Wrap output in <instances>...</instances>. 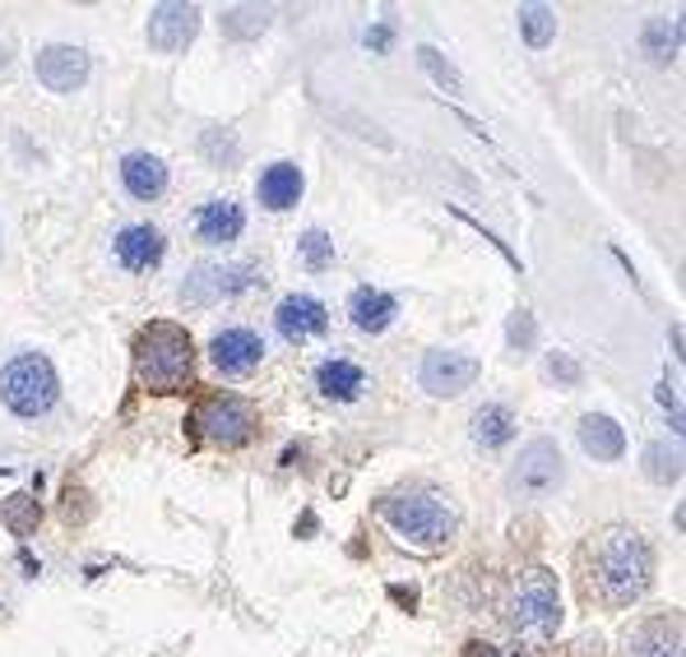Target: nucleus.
I'll return each instance as SVG.
<instances>
[{
    "instance_id": "obj_1",
    "label": "nucleus",
    "mask_w": 686,
    "mask_h": 657,
    "mask_svg": "<svg viewBox=\"0 0 686 657\" xmlns=\"http://www.w3.org/2000/svg\"><path fill=\"white\" fill-rule=\"evenodd\" d=\"M585 574L594 598L608 606H631L654 583V551L650 541L627 524H612L585 547Z\"/></svg>"
},
{
    "instance_id": "obj_2",
    "label": "nucleus",
    "mask_w": 686,
    "mask_h": 657,
    "mask_svg": "<svg viewBox=\"0 0 686 657\" xmlns=\"http://www.w3.org/2000/svg\"><path fill=\"white\" fill-rule=\"evenodd\" d=\"M195 371V343L182 325L153 320L135 338V380L149 394H182Z\"/></svg>"
},
{
    "instance_id": "obj_3",
    "label": "nucleus",
    "mask_w": 686,
    "mask_h": 657,
    "mask_svg": "<svg viewBox=\"0 0 686 657\" xmlns=\"http://www.w3.org/2000/svg\"><path fill=\"white\" fill-rule=\"evenodd\" d=\"M375 514L385 518V528L394 537H404L417 551H440L459 528L450 501L446 495H436V491H394L375 505Z\"/></svg>"
},
{
    "instance_id": "obj_4",
    "label": "nucleus",
    "mask_w": 686,
    "mask_h": 657,
    "mask_svg": "<svg viewBox=\"0 0 686 657\" xmlns=\"http://www.w3.org/2000/svg\"><path fill=\"white\" fill-rule=\"evenodd\" d=\"M56 398H61V380L42 352H19L14 361H6V371H0V403L14 417H24V421L47 417Z\"/></svg>"
},
{
    "instance_id": "obj_5",
    "label": "nucleus",
    "mask_w": 686,
    "mask_h": 657,
    "mask_svg": "<svg viewBox=\"0 0 686 657\" xmlns=\"http://www.w3.org/2000/svg\"><path fill=\"white\" fill-rule=\"evenodd\" d=\"M562 625V588H557V574L534 565L524 570L511 588V629L524 634V639H552Z\"/></svg>"
},
{
    "instance_id": "obj_6",
    "label": "nucleus",
    "mask_w": 686,
    "mask_h": 657,
    "mask_svg": "<svg viewBox=\"0 0 686 657\" xmlns=\"http://www.w3.org/2000/svg\"><path fill=\"white\" fill-rule=\"evenodd\" d=\"M190 426H195V436L218 445V449H241V445L255 440L260 413L241 394H214V398H205L200 407H195Z\"/></svg>"
},
{
    "instance_id": "obj_7",
    "label": "nucleus",
    "mask_w": 686,
    "mask_h": 657,
    "mask_svg": "<svg viewBox=\"0 0 686 657\" xmlns=\"http://www.w3.org/2000/svg\"><path fill=\"white\" fill-rule=\"evenodd\" d=\"M260 283V269L247 260H232V264H195L190 278L182 283V297L195 306H214L224 297H241Z\"/></svg>"
},
{
    "instance_id": "obj_8",
    "label": "nucleus",
    "mask_w": 686,
    "mask_h": 657,
    "mask_svg": "<svg viewBox=\"0 0 686 657\" xmlns=\"http://www.w3.org/2000/svg\"><path fill=\"white\" fill-rule=\"evenodd\" d=\"M566 482V463H562V449L552 445L547 436H538V440H529L524 449H520V459H515V468H511V486L520 491V495H529V501H543V495H552Z\"/></svg>"
},
{
    "instance_id": "obj_9",
    "label": "nucleus",
    "mask_w": 686,
    "mask_h": 657,
    "mask_svg": "<svg viewBox=\"0 0 686 657\" xmlns=\"http://www.w3.org/2000/svg\"><path fill=\"white\" fill-rule=\"evenodd\" d=\"M478 375H482V361L459 348H436L423 357V366H417V384H423L432 398H459L464 390H473Z\"/></svg>"
},
{
    "instance_id": "obj_10",
    "label": "nucleus",
    "mask_w": 686,
    "mask_h": 657,
    "mask_svg": "<svg viewBox=\"0 0 686 657\" xmlns=\"http://www.w3.org/2000/svg\"><path fill=\"white\" fill-rule=\"evenodd\" d=\"M195 33H200V10L186 6V0H163V6L149 10V47L153 52H163V56L186 52Z\"/></svg>"
},
{
    "instance_id": "obj_11",
    "label": "nucleus",
    "mask_w": 686,
    "mask_h": 657,
    "mask_svg": "<svg viewBox=\"0 0 686 657\" xmlns=\"http://www.w3.org/2000/svg\"><path fill=\"white\" fill-rule=\"evenodd\" d=\"M274 329H279L283 343L302 348V343H312V338H320V333L329 329V310H325V302L312 297V292H293V297L279 302Z\"/></svg>"
},
{
    "instance_id": "obj_12",
    "label": "nucleus",
    "mask_w": 686,
    "mask_h": 657,
    "mask_svg": "<svg viewBox=\"0 0 686 657\" xmlns=\"http://www.w3.org/2000/svg\"><path fill=\"white\" fill-rule=\"evenodd\" d=\"M33 70L37 79L52 88V94H75V88L88 84V70H94V61H88L84 47H65V42H52V47H42L33 56Z\"/></svg>"
},
{
    "instance_id": "obj_13",
    "label": "nucleus",
    "mask_w": 686,
    "mask_h": 657,
    "mask_svg": "<svg viewBox=\"0 0 686 657\" xmlns=\"http://www.w3.org/2000/svg\"><path fill=\"white\" fill-rule=\"evenodd\" d=\"M209 361H214V371L218 375H251L260 361H264V338L247 325H232L224 333H214V343H209Z\"/></svg>"
},
{
    "instance_id": "obj_14",
    "label": "nucleus",
    "mask_w": 686,
    "mask_h": 657,
    "mask_svg": "<svg viewBox=\"0 0 686 657\" xmlns=\"http://www.w3.org/2000/svg\"><path fill=\"white\" fill-rule=\"evenodd\" d=\"M627 657H686L682 653V616H645L627 629Z\"/></svg>"
},
{
    "instance_id": "obj_15",
    "label": "nucleus",
    "mask_w": 686,
    "mask_h": 657,
    "mask_svg": "<svg viewBox=\"0 0 686 657\" xmlns=\"http://www.w3.org/2000/svg\"><path fill=\"white\" fill-rule=\"evenodd\" d=\"M112 251H117L121 269H130V274H153L167 255V241H163L159 228H149V222H130V228L117 232Z\"/></svg>"
},
{
    "instance_id": "obj_16",
    "label": "nucleus",
    "mask_w": 686,
    "mask_h": 657,
    "mask_svg": "<svg viewBox=\"0 0 686 657\" xmlns=\"http://www.w3.org/2000/svg\"><path fill=\"white\" fill-rule=\"evenodd\" d=\"M247 228V213H241L237 199H209L195 209V237L205 245H232Z\"/></svg>"
},
{
    "instance_id": "obj_17",
    "label": "nucleus",
    "mask_w": 686,
    "mask_h": 657,
    "mask_svg": "<svg viewBox=\"0 0 686 657\" xmlns=\"http://www.w3.org/2000/svg\"><path fill=\"white\" fill-rule=\"evenodd\" d=\"M302 190H306V180H302L297 163H270L260 172V180H255V195H260V204L270 213H287L302 199Z\"/></svg>"
},
{
    "instance_id": "obj_18",
    "label": "nucleus",
    "mask_w": 686,
    "mask_h": 657,
    "mask_svg": "<svg viewBox=\"0 0 686 657\" xmlns=\"http://www.w3.org/2000/svg\"><path fill=\"white\" fill-rule=\"evenodd\" d=\"M394 315H400V302L381 287H358L348 297V320L358 333H385L394 325Z\"/></svg>"
},
{
    "instance_id": "obj_19",
    "label": "nucleus",
    "mask_w": 686,
    "mask_h": 657,
    "mask_svg": "<svg viewBox=\"0 0 686 657\" xmlns=\"http://www.w3.org/2000/svg\"><path fill=\"white\" fill-rule=\"evenodd\" d=\"M580 449L594 463H617L627 455V430L608 413H589V417H580Z\"/></svg>"
},
{
    "instance_id": "obj_20",
    "label": "nucleus",
    "mask_w": 686,
    "mask_h": 657,
    "mask_svg": "<svg viewBox=\"0 0 686 657\" xmlns=\"http://www.w3.org/2000/svg\"><path fill=\"white\" fill-rule=\"evenodd\" d=\"M316 390L325 398H335V403H352V398H362L367 390V371L358 366V361H348V357H329L316 366Z\"/></svg>"
},
{
    "instance_id": "obj_21",
    "label": "nucleus",
    "mask_w": 686,
    "mask_h": 657,
    "mask_svg": "<svg viewBox=\"0 0 686 657\" xmlns=\"http://www.w3.org/2000/svg\"><path fill=\"white\" fill-rule=\"evenodd\" d=\"M121 186L135 195V199H159L167 190V167H163V157H153V153H126L121 157Z\"/></svg>"
},
{
    "instance_id": "obj_22",
    "label": "nucleus",
    "mask_w": 686,
    "mask_h": 657,
    "mask_svg": "<svg viewBox=\"0 0 686 657\" xmlns=\"http://www.w3.org/2000/svg\"><path fill=\"white\" fill-rule=\"evenodd\" d=\"M469 436L478 449H501L515 440V413L505 403H482L469 417Z\"/></svg>"
},
{
    "instance_id": "obj_23",
    "label": "nucleus",
    "mask_w": 686,
    "mask_h": 657,
    "mask_svg": "<svg viewBox=\"0 0 686 657\" xmlns=\"http://www.w3.org/2000/svg\"><path fill=\"white\" fill-rule=\"evenodd\" d=\"M640 47H645V56L654 65L677 61V52H682V19H650L645 37H640Z\"/></svg>"
},
{
    "instance_id": "obj_24",
    "label": "nucleus",
    "mask_w": 686,
    "mask_h": 657,
    "mask_svg": "<svg viewBox=\"0 0 686 657\" xmlns=\"http://www.w3.org/2000/svg\"><path fill=\"white\" fill-rule=\"evenodd\" d=\"M645 478L658 486H677L682 482V445L677 440H654L645 449Z\"/></svg>"
},
{
    "instance_id": "obj_25",
    "label": "nucleus",
    "mask_w": 686,
    "mask_h": 657,
    "mask_svg": "<svg viewBox=\"0 0 686 657\" xmlns=\"http://www.w3.org/2000/svg\"><path fill=\"white\" fill-rule=\"evenodd\" d=\"M218 24H224V37L251 42V37H260L264 29H270V10H260V6H228Z\"/></svg>"
},
{
    "instance_id": "obj_26",
    "label": "nucleus",
    "mask_w": 686,
    "mask_h": 657,
    "mask_svg": "<svg viewBox=\"0 0 686 657\" xmlns=\"http://www.w3.org/2000/svg\"><path fill=\"white\" fill-rule=\"evenodd\" d=\"M0 518H6V528L14 537H33L37 524H42V505L29 491H14V495H6V505H0Z\"/></svg>"
},
{
    "instance_id": "obj_27",
    "label": "nucleus",
    "mask_w": 686,
    "mask_h": 657,
    "mask_svg": "<svg viewBox=\"0 0 686 657\" xmlns=\"http://www.w3.org/2000/svg\"><path fill=\"white\" fill-rule=\"evenodd\" d=\"M297 260H302L306 274H325V269L335 264V237L320 232V228L302 232V237H297Z\"/></svg>"
},
{
    "instance_id": "obj_28",
    "label": "nucleus",
    "mask_w": 686,
    "mask_h": 657,
    "mask_svg": "<svg viewBox=\"0 0 686 657\" xmlns=\"http://www.w3.org/2000/svg\"><path fill=\"white\" fill-rule=\"evenodd\" d=\"M520 33L534 52H543L552 37H557V14H552L547 6H520Z\"/></svg>"
},
{
    "instance_id": "obj_29",
    "label": "nucleus",
    "mask_w": 686,
    "mask_h": 657,
    "mask_svg": "<svg viewBox=\"0 0 686 657\" xmlns=\"http://www.w3.org/2000/svg\"><path fill=\"white\" fill-rule=\"evenodd\" d=\"M200 153L209 157L214 167H237V163H241V144H237L232 130H205Z\"/></svg>"
},
{
    "instance_id": "obj_30",
    "label": "nucleus",
    "mask_w": 686,
    "mask_h": 657,
    "mask_svg": "<svg viewBox=\"0 0 686 657\" xmlns=\"http://www.w3.org/2000/svg\"><path fill=\"white\" fill-rule=\"evenodd\" d=\"M417 61H423V70H427L440 88H450V94H459V84H464V79H459V70H455V65H450L446 56H440L436 47H417Z\"/></svg>"
},
{
    "instance_id": "obj_31",
    "label": "nucleus",
    "mask_w": 686,
    "mask_h": 657,
    "mask_svg": "<svg viewBox=\"0 0 686 657\" xmlns=\"http://www.w3.org/2000/svg\"><path fill=\"white\" fill-rule=\"evenodd\" d=\"M505 333H511V348L515 352H529V348H534V315H529V310H515L511 315V329H505Z\"/></svg>"
},
{
    "instance_id": "obj_32",
    "label": "nucleus",
    "mask_w": 686,
    "mask_h": 657,
    "mask_svg": "<svg viewBox=\"0 0 686 657\" xmlns=\"http://www.w3.org/2000/svg\"><path fill=\"white\" fill-rule=\"evenodd\" d=\"M547 375H552V380H562V384H580V380H585L580 361H570L566 352H552V357H547Z\"/></svg>"
},
{
    "instance_id": "obj_33",
    "label": "nucleus",
    "mask_w": 686,
    "mask_h": 657,
    "mask_svg": "<svg viewBox=\"0 0 686 657\" xmlns=\"http://www.w3.org/2000/svg\"><path fill=\"white\" fill-rule=\"evenodd\" d=\"M390 37H394L390 29H371V33H367V47H375V52H385V47H390Z\"/></svg>"
},
{
    "instance_id": "obj_34",
    "label": "nucleus",
    "mask_w": 686,
    "mask_h": 657,
    "mask_svg": "<svg viewBox=\"0 0 686 657\" xmlns=\"http://www.w3.org/2000/svg\"><path fill=\"white\" fill-rule=\"evenodd\" d=\"M464 657H497V648L492 644H469V653H464Z\"/></svg>"
},
{
    "instance_id": "obj_35",
    "label": "nucleus",
    "mask_w": 686,
    "mask_h": 657,
    "mask_svg": "<svg viewBox=\"0 0 686 657\" xmlns=\"http://www.w3.org/2000/svg\"><path fill=\"white\" fill-rule=\"evenodd\" d=\"M6 70H10V52H6V47H0V75H6Z\"/></svg>"
}]
</instances>
